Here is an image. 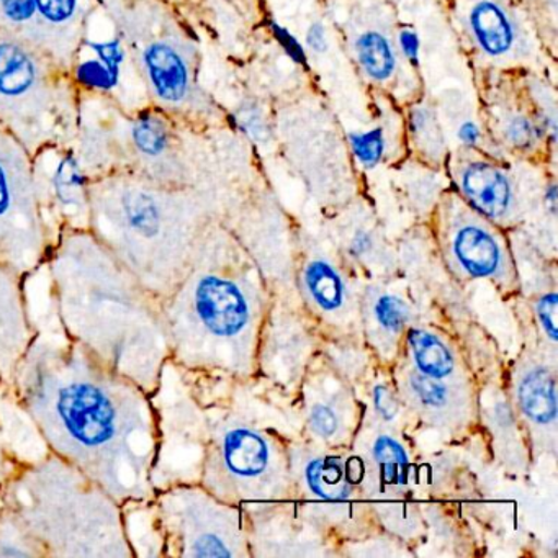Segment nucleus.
Listing matches in <instances>:
<instances>
[{
  "label": "nucleus",
  "mask_w": 558,
  "mask_h": 558,
  "mask_svg": "<svg viewBox=\"0 0 558 558\" xmlns=\"http://www.w3.org/2000/svg\"><path fill=\"white\" fill-rule=\"evenodd\" d=\"M11 381L48 450L120 505L153 499L158 421L151 397L76 342L37 326Z\"/></svg>",
  "instance_id": "1"
},
{
  "label": "nucleus",
  "mask_w": 558,
  "mask_h": 558,
  "mask_svg": "<svg viewBox=\"0 0 558 558\" xmlns=\"http://www.w3.org/2000/svg\"><path fill=\"white\" fill-rule=\"evenodd\" d=\"M44 267L64 338L151 397L171 359L161 300L89 230H61Z\"/></svg>",
  "instance_id": "2"
},
{
  "label": "nucleus",
  "mask_w": 558,
  "mask_h": 558,
  "mask_svg": "<svg viewBox=\"0 0 558 558\" xmlns=\"http://www.w3.org/2000/svg\"><path fill=\"white\" fill-rule=\"evenodd\" d=\"M89 201L90 233L159 300L178 287L214 228L198 189L109 174L89 182Z\"/></svg>",
  "instance_id": "3"
},
{
  "label": "nucleus",
  "mask_w": 558,
  "mask_h": 558,
  "mask_svg": "<svg viewBox=\"0 0 558 558\" xmlns=\"http://www.w3.org/2000/svg\"><path fill=\"white\" fill-rule=\"evenodd\" d=\"M0 501L45 558H133L122 505L54 453L21 463L0 486Z\"/></svg>",
  "instance_id": "4"
},
{
  "label": "nucleus",
  "mask_w": 558,
  "mask_h": 558,
  "mask_svg": "<svg viewBox=\"0 0 558 558\" xmlns=\"http://www.w3.org/2000/svg\"><path fill=\"white\" fill-rule=\"evenodd\" d=\"M171 361L189 374L231 368L250 335L253 308L228 272L215 227L202 241L181 282L161 300Z\"/></svg>",
  "instance_id": "5"
},
{
  "label": "nucleus",
  "mask_w": 558,
  "mask_h": 558,
  "mask_svg": "<svg viewBox=\"0 0 558 558\" xmlns=\"http://www.w3.org/2000/svg\"><path fill=\"white\" fill-rule=\"evenodd\" d=\"M80 123V90L50 54L0 31V126L34 158L71 148Z\"/></svg>",
  "instance_id": "6"
},
{
  "label": "nucleus",
  "mask_w": 558,
  "mask_h": 558,
  "mask_svg": "<svg viewBox=\"0 0 558 558\" xmlns=\"http://www.w3.org/2000/svg\"><path fill=\"white\" fill-rule=\"evenodd\" d=\"M145 81L153 106L178 119L205 112L195 84L194 47L172 0H97Z\"/></svg>",
  "instance_id": "7"
},
{
  "label": "nucleus",
  "mask_w": 558,
  "mask_h": 558,
  "mask_svg": "<svg viewBox=\"0 0 558 558\" xmlns=\"http://www.w3.org/2000/svg\"><path fill=\"white\" fill-rule=\"evenodd\" d=\"M165 535L166 557H241L246 554L243 522L231 502L201 483H178L153 496Z\"/></svg>",
  "instance_id": "8"
},
{
  "label": "nucleus",
  "mask_w": 558,
  "mask_h": 558,
  "mask_svg": "<svg viewBox=\"0 0 558 558\" xmlns=\"http://www.w3.org/2000/svg\"><path fill=\"white\" fill-rule=\"evenodd\" d=\"M283 480L282 457L264 434L228 420L205 424L198 483L231 502L269 496Z\"/></svg>",
  "instance_id": "9"
},
{
  "label": "nucleus",
  "mask_w": 558,
  "mask_h": 558,
  "mask_svg": "<svg viewBox=\"0 0 558 558\" xmlns=\"http://www.w3.org/2000/svg\"><path fill=\"white\" fill-rule=\"evenodd\" d=\"M51 246L32 156L0 126V260L28 279L45 266Z\"/></svg>",
  "instance_id": "10"
},
{
  "label": "nucleus",
  "mask_w": 558,
  "mask_h": 558,
  "mask_svg": "<svg viewBox=\"0 0 558 558\" xmlns=\"http://www.w3.org/2000/svg\"><path fill=\"white\" fill-rule=\"evenodd\" d=\"M70 73L81 94L109 100L125 113L153 106L129 47L100 8L87 22Z\"/></svg>",
  "instance_id": "11"
},
{
  "label": "nucleus",
  "mask_w": 558,
  "mask_h": 558,
  "mask_svg": "<svg viewBox=\"0 0 558 558\" xmlns=\"http://www.w3.org/2000/svg\"><path fill=\"white\" fill-rule=\"evenodd\" d=\"M97 0H0V31L50 54L71 71Z\"/></svg>",
  "instance_id": "12"
},
{
  "label": "nucleus",
  "mask_w": 558,
  "mask_h": 558,
  "mask_svg": "<svg viewBox=\"0 0 558 558\" xmlns=\"http://www.w3.org/2000/svg\"><path fill=\"white\" fill-rule=\"evenodd\" d=\"M35 191L51 240L64 228L89 230V179L71 148H48L32 158Z\"/></svg>",
  "instance_id": "13"
},
{
  "label": "nucleus",
  "mask_w": 558,
  "mask_h": 558,
  "mask_svg": "<svg viewBox=\"0 0 558 558\" xmlns=\"http://www.w3.org/2000/svg\"><path fill=\"white\" fill-rule=\"evenodd\" d=\"M38 328L32 318L27 279L0 260V377L11 385Z\"/></svg>",
  "instance_id": "14"
},
{
  "label": "nucleus",
  "mask_w": 558,
  "mask_h": 558,
  "mask_svg": "<svg viewBox=\"0 0 558 558\" xmlns=\"http://www.w3.org/2000/svg\"><path fill=\"white\" fill-rule=\"evenodd\" d=\"M449 254L460 270L472 277L511 283L514 269L501 241L476 221H462L453 228Z\"/></svg>",
  "instance_id": "15"
},
{
  "label": "nucleus",
  "mask_w": 558,
  "mask_h": 558,
  "mask_svg": "<svg viewBox=\"0 0 558 558\" xmlns=\"http://www.w3.org/2000/svg\"><path fill=\"white\" fill-rule=\"evenodd\" d=\"M401 393L414 411L436 427H459L470 414L466 391L447 380L427 377L416 368L400 377Z\"/></svg>",
  "instance_id": "16"
},
{
  "label": "nucleus",
  "mask_w": 558,
  "mask_h": 558,
  "mask_svg": "<svg viewBox=\"0 0 558 558\" xmlns=\"http://www.w3.org/2000/svg\"><path fill=\"white\" fill-rule=\"evenodd\" d=\"M555 372L541 362H524L515 375V398L519 410L531 426L555 429L557 395Z\"/></svg>",
  "instance_id": "17"
},
{
  "label": "nucleus",
  "mask_w": 558,
  "mask_h": 558,
  "mask_svg": "<svg viewBox=\"0 0 558 558\" xmlns=\"http://www.w3.org/2000/svg\"><path fill=\"white\" fill-rule=\"evenodd\" d=\"M0 439L17 463L35 462L50 453L27 411L19 404L11 385L0 381Z\"/></svg>",
  "instance_id": "18"
},
{
  "label": "nucleus",
  "mask_w": 558,
  "mask_h": 558,
  "mask_svg": "<svg viewBox=\"0 0 558 558\" xmlns=\"http://www.w3.org/2000/svg\"><path fill=\"white\" fill-rule=\"evenodd\" d=\"M460 187L470 204L493 220L508 217L512 208V189L508 178L493 166L473 162L463 169Z\"/></svg>",
  "instance_id": "19"
},
{
  "label": "nucleus",
  "mask_w": 558,
  "mask_h": 558,
  "mask_svg": "<svg viewBox=\"0 0 558 558\" xmlns=\"http://www.w3.org/2000/svg\"><path fill=\"white\" fill-rule=\"evenodd\" d=\"M303 286L316 308L341 316L351 306V290L342 274L326 257H312L303 267Z\"/></svg>",
  "instance_id": "20"
},
{
  "label": "nucleus",
  "mask_w": 558,
  "mask_h": 558,
  "mask_svg": "<svg viewBox=\"0 0 558 558\" xmlns=\"http://www.w3.org/2000/svg\"><path fill=\"white\" fill-rule=\"evenodd\" d=\"M122 512L133 558L166 557L165 535L153 499L123 502Z\"/></svg>",
  "instance_id": "21"
},
{
  "label": "nucleus",
  "mask_w": 558,
  "mask_h": 558,
  "mask_svg": "<svg viewBox=\"0 0 558 558\" xmlns=\"http://www.w3.org/2000/svg\"><path fill=\"white\" fill-rule=\"evenodd\" d=\"M470 28L476 44L489 57H501L514 45V25L506 12L492 0H483L472 9Z\"/></svg>",
  "instance_id": "22"
},
{
  "label": "nucleus",
  "mask_w": 558,
  "mask_h": 558,
  "mask_svg": "<svg viewBox=\"0 0 558 558\" xmlns=\"http://www.w3.org/2000/svg\"><path fill=\"white\" fill-rule=\"evenodd\" d=\"M411 359L414 368L437 380H450L457 371V359L452 349L434 332L413 328L408 332Z\"/></svg>",
  "instance_id": "23"
},
{
  "label": "nucleus",
  "mask_w": 558,
  "mask_h": 558,
  "mask_svg": "<svg viewBox=\"0 0 558 558\" xmlns=\"http://www.w3.org/2000/svg\"><path fill=\"white\" fill-rule=\"evenodd\" d=\"M303 482L319 498L344 499L351 495L357 478L336 457L312 456L303 463Z\"/></svg>",
  "instance_id": "24"
},
{
  "label": "nucleus",
  "mask_w": 558,
  "mask_h": 558,
  "mask_svg": "<svg viewBox=\"0 0 558 558\" xmlns=\"http://www.w3.org/2000/svg\"><path fill=\"white\" fill-rule=\"evenodd\" d=\"M368 456L385 482L395 486L407 485L410 459L395 437L380 430L375 433L368 442Z\"/></svg>",
  "instance_id": "25"
},
{
  "label": "nucleus",
  "mask_w": 558,
  "mask_h": 558,
  "mask_svg": "<svg viewBox=\"0 0 558 558\" xmlns=\"http://www.w3.org/2000/svg\"><path fill=\"white\" fill-rule=\"evenodd\" d=\"M367 313L368 323L374 326L375 332L388 339L400 336L411 318L407 303L385 292H375L368 296Z\"/></svg>",
  "instance_id": "26"
},
{
  "label": "nucleus",
  "mask_w": 558,
  "mask_h": 558,
  "mask_svg": "<svg viewBox=\"0 0 558 558\" xmlns=\"http://www.w3.org/2000/svg\"><path fill=\"white\" fill-rule=\"evenodd\" d=\"M355 50H357L359 63L372 80L385 81L391 77L397 68V58L384 35L367 32L359 38Z\"/></svg>",
  "instance_id": "27"
},
{
  "label": "nucleus",
  "mask_w": 558,
  "mask_h": 558,
  "mask_svg": "<svg viewBox=\"0 0 558 558\" xmlns=\"http://www.w3.org/2000/svg\"><path fill=\"white\" fill-rule=\"evenodd\" d=\"M0 558H45L40 545L4 505L0 506Z\"/></svg>",
  "instance_id": "28"
},
{
  "label": "nucleus",
  "mask_w": 558,
  "mask_h": 558,
  "mask_svg": "<svg viewBox=\"0 0 558 558\" xmlns=\"http://www.w3.org/2000/svg\"><path fill=\"white\" fill-rule=\"evenodd\" d=\"M308 421L313 433L325 440L338 439L344 430V414H341V408L331 401H313Z\"/></svg>",
  "instance_id": "29"
},
{
  "label": "nucleus",
  "mask_w": 558,
  "mask_h": 558,
  "mask_svg": "<svg viewBox=\"0 0 558 558\" xmlns=\"http://www.w3.org/2000/svg\"><path fill=\"white\" fill-rule=\"evenodd\" d=\"M355 158L365 168H375L385 153L384 132L380 129L367 133H352L349 136Z\"/></svg>",
  "instance_id": "30"
},
{
  "label": "nucleus",
  "mask_w": 558,
  "mask_h": 558,
  "mask_svg": "<svg viewBox=\"0 0 558 558\" xmlns=\"http://www.w3.org/2000/svg\"><path fill=\"white\" fill-rule=\"evenodd\" d=\"M542 132L544 130L538 129L535 123H532L525 117H514L506 125V136H508L509 142L512 145L521 146V148H529V146L534 145L535 140L541 136Z\"/></svg>",
  "instance_id": "31"
},
{
  "label": "nucleus",
  "mask_w": 558,
  "mask_h": 558,
  "mask_svg": "<svg viewBox=\"0 0 558 558\" xmlns=\"http://www.w3.org/2000/svg\"><path fill=\"white\" fill-rule=\"evenodd\" d=\"M234 122L247 136L257 140V142H260L267 135L266 122H264L256 107H241L234 116Z\"/></svg>",
  "instance_id": "32"
},
{
  "label": "nucleus",
  "mask_w": 558,
  "mask_h": 558,
  "mask_svg": "<svg viewBox=\"0 0 558 558\" xmlns=\"http://www.w3.org/2000/svg\"><path fill=\"white\" fill-rule=\"evenodd\" d=\"M537 316L545 335L555 341L557 339V295H544L537 303Z\"/></svg>",
  "instance_id": "33"
},
{
  "label": "nucleus",
  "mask_w": 558,
  "mask_h": 558,
  "mask_svg": "<svg viewBox=\"0 0 558 558\" xmlns=\"http://www.w3.org/2000/svg\"><path fill=\"white\" fill-rule=\"evenodd\" d=\"M374 407L378 416L387 423L393 421L400 414V403H398L397 398L388 388L381 387V385L375 387Z\"/></svg>",
  "instance_id": "34"
},
{
  "label": "nucleus",
  "mask_w": 558,
  "mask_h": 558,
  "mask_svg": "<svg viewBox=\"0 0 558 558\" xmlns=\"http://www.w3.org/2000/svg\"><path fill=\"white\" fill-rule=\"evenodd\" d=\"M272 32L276 35L277 41H279L280 47L286 50V53L292 58L295 63L303 64L306 60L305 51H303L302 45L293 38V35L290 34L287 28L280 27V25L272 24Z\"/></svg>",
  "instance_id": "35"
},
{
  "label": "nucleus",
  "mask_w": 558,
  "mask_h": 558,
  "mask_svg": "<svg viewBox=\"0 0 558 558\" xmlns=\"http://www.w3.org/2000/svg\"><path fill=\"white\" fill-rule=\"evenodd\" d=\"M401 50H403L404 57L411 61V63H417V54H420V38L414 32L403 31L400 34Z\"/></svg>",
  "instance_id": "36"
},
{
  "label": "nucleus",
  "mask_w": 558,
  "mask_h": 558,
  "mask_svg": "<svg viewBox=\"0 0 558 558\" xmlns=\"http://www.w3.org/2000/svg\"><path fill=\"white\" fill-rule=\"evenodd\" d=\"M306 44L312 48L313 51H325L328 48V41H326V31L323 25L313 24L312 27L308 28V34H306Z\"/></svg>",
  "instance_id": "37"
},
{
  "label": "nucleus",
  "mask_w": 558,
  "mask_h": 558,
  "mask_svg": "<svg viewBox=\"0 0 558 558\" xmlns=\"http://www.w3.org/2000/svg\"><path fill=\"white\" fill-rule=\"evenodd\" d=\"M19 465H21V463L15 462V460L9 456L4 444H2V439H0V486L4 485L5 480L12 475V472H14Z\"/></svg>",
  "instance_id": "38"
},
{
  "label": "nucleus",
  "mask_w": 558,
  "mask_h": 558,
  "mask_svg": "<svg viewBox=\"0 0 558 558\" xmlns=\"http://www.w3.org/2000/svg\"><path fill=\"white\" fill-rule=\"evenodd\" d=\"M459 138H460V142L463 143V145H466V146L476 145V142H478V138H480V132H478V129H476L475 123H473V122L463 123V125L460 126V130H459Z\"/></svg>",
  "instance_id": "39"
},
{
  "label": "nucleus",
  "mask_w": 558,
  "mask_h": 558,
  "mask_svg": "<svg viewBox=\"0 0 558 558\" xmlns=\"http://www.w3.org/2000/svg\"><path fill=\"white\" fill-rule=\"evenodd\" d=\"M0 381H2V377H0Z\"/></svg>",
  "instance_id": "40"
},
{
  "label": "nucleus",
  "mask_w": 558,
  "mask_h": 558,
  "mask_svg": "<svg viewBox=\"0 0 558 558\" xmlns=\"http://www.w3.org/2000/svg\"><path fill=\"white\" fill-rule=\"evenodd\" d=\"M0 506H2V502H0Z\"/></svg>",
  "instance_id": "41"
}]
</instances>
